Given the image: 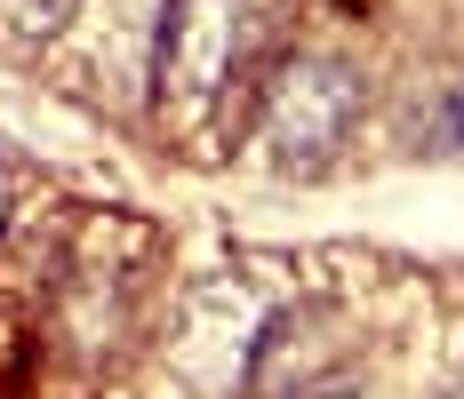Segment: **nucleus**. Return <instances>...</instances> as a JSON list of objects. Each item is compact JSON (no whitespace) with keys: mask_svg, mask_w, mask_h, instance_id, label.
<instances>
[{"mask_svg":"<svg viewBox=\"0 0 464 399\" xmlns=\"http://www.w3.org/2000/svg\"><path fill=\"white\" fill-rule=\"evenodd\" d=\"M449 136L464 144V81H457V96H449Z\"/></svg>","mask_w":464,"mask_h":399,"instance_id":"4","label":"nucleus"},{"mask_svg":"<svg viewBox=\"0 0 464 399\" xmlns=\"http://www.w3.org/2000/svg\"><path fill=\"white\" fill-rule=\"evenodd\" d=\"M0 216H8V192H0Z\"/></svg>","mask_w":464,"mask_h":399,"instance_id":"6","label":"nucleus"},{"mask_svg":"<svg viewBox=\"0 0 464 399\" xmlns=\"http://www.w3.org/2000/svg\"><path fill=\"white\" fill-rule=\"evenodd\" d=\"M336 399H369V392H336Z\"/></svg>","mask_w":464,"mask_h":399,"instance_id":"5","label":"nucleus"},{"mask_svg":"<svg viewBox=\"0 0 464 399\" xmlns=\"http://www.w3.org/2000/svg\"><path fill=\"white\" fill-rule=\"evenodd\" d=\"M457 399H464V392H457Z\"/></svg>","mask_w":464,"mask_h":399,"instance_id":"7","label":"nucleus"},{"mask_svg":"<svg viewBox=\"0 0 464 399\" xmlns=\"http://www.w3.org/2000/svg\"><path fill=\"white\" fill-rule=\"evenodd\" d=\"M369 104V81L344 64V56H296L280 72L265 104H256V128H248V160L265 176H296V168H321L328 152L353 136Z\"/></svg>","mask_w":464,"mask_h":399,"instance_id":"1","label":"nucleus"},{"mask_svg":"<svg viewBox=\"0 0 464 399\" xmlns=\"http://www.w3.org/2000/svg\"><path fill=\"white\" fill-rule=\"evenodd\" d=\"M248 48V0H169L152 33V89L160 112L200 128L232 89V64Z\"/></svg>","mask_w":464,"mask_h":399,"instance_id":"2","label":"nucleus"},{"mask_svg":"<svg viewBox=\"0 0 464 399\" xmlns=\"http://www.w3.org/2000/svg\"><path fill=\"white\" fill-rule=\"evenodd\" d=\"M72 8H81V0H0V24H16V33H56V24H72Z\"/></svg>","mask_w":464,"mask_h":399,"instance_id":"3","label":"nucleus"}]
</instances>
